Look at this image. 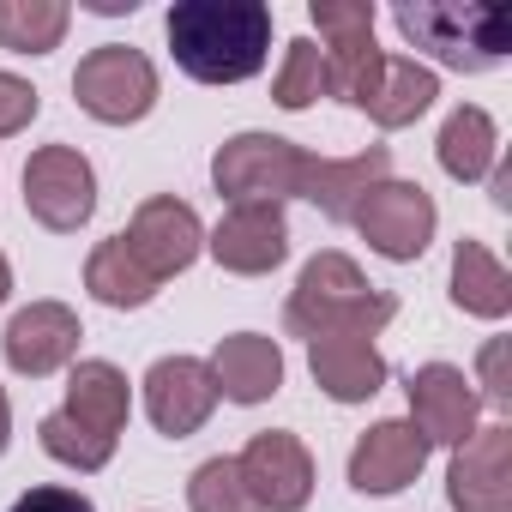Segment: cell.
I'll use <instances>...</instances> for the list:
<instances>
[{
	"label": "cell",
	"mask_w": 512,
	"mask_h": 512,
	"mask_svg": "<svg viewBox=\"0 0 512 512\" xmlns=\"http://www.w3.org/2000/svg\"><path fill=\"white\" fill-rule=\"evenodd\" d=\"M169 49L181 73L205 85H241L266 67L272 7L266 0H181L169 13Z\"/></svg>",
	"instance_id": "1"
},
{
	"label": "cell",
	"mask_w": 512,
	"mask_h": 512,
	"mask_svg": "<svg viewBox=\"0 0 512 512\" xmlns=\"http://www.w3.org/2000/svg\"><path fill=\"white\" fill-rule=\"evenodd\" d=\"M392 314H398V302L386 290H374L356 272V260H344V253H320V260H308L284 320H290L296 338H320V332H362V338H374Z\"/></svg>",
	"instance_id": "2"
},
{
	"label": "cell",
	"mask_w": 512,
	"mask_h": 512,
	"mask_svg": "<svg viewBox=\"0 0 512 512\" xmlns=\"http://www.w3.org/2000/svg\"><path fill=\"white\" fill-rule=\"evenodd\" d=\"M398 31L458 73H488L512 55V13L506 7H440V0H404Z\"/></svg>",
	"instance_id": "3"
},
{
	"label": "cell",
	"mask_w": 512,
	"mask_h": 512,
	"mask_svg": "<svg viewBox=\"0 0 512 512\" xmlns=\"http://www.w3.org/2000/svg\"><path fill=\"white\" fill-rule=\"evenodd\" d=\"M302 175H308V151L278 133H241L211 157V181L235 205H278L302 193Z\"/></svg>",
	"instance_id": "4"
},
{
	"label": "cell",
	"mask_w": 512,
	"mask_h": 512,
	"mask_svg": "<svg viewBox=\"0 0 512 512\" xmlns=\"http://www.w3.org/2000/svg\"><path fill=\"white\" fill-rule=\"evenodd\" d=\"M314 25L326 37V91L368 109L386 73V55L374 49V7L368 0H314Z\"/></svg>",
	"instance_id": "5"
},
{
	"label": "cell",
	"mask_w": 512,
	"mask_h": 512,
	"mask_svg": "<svg viewBox=\"0 0 512 512\" xmlns=\"http://www.w3.org/2000/svg\"><path fill=\"white\" fill-rule=\"evenodd\" d=\"M73 97H79L85 115H97L109 127H127V121L151 115V103H157V67L139 49H127V43H103V49H91L79 61Z\"/></svg>",
	"instance_id": "6"
},
{
	"label": "cell",
	"mask_w": 512,
	"mask_h": 512,
	"mask_svg": "<svg viewBox=\"0 0 512 512\" xmlns=\"http://www.w3.org/2000/svg\"><path fill=\"white\" fill-rule=\"evenodd\" d=\"M25 205L43 229L73 235L91 211H97V175L73 145H43L25 163Z\"/></svg>",
	"instance_id": "7"
},
{
	"label": "cell",
	"mask_w": 512,
	"mask_h": 512,
	"mask_svg": "<svg viewBox=\"0 0 512 512\" xmlns=\"http://www.w3.org/2000/svg\"><path fill=\"white\" fill-rule=\"evenodd\" d=\"M350 223L362 229V241L374 253H386V260H416L434 241V199L416 181H380V187L362 193Z\"/></svg>",
	"instance_id": "8"
},
{
	"label": "cell",
	"mask_w": 512,
	"mask_h": 512,
	"mask_svg": "<svg viewBox=\"0 0 512 512\" xmlns=\"http://www.w3.org/2000/svg\"><path fill=\"white\" fill-rule=\"evenodd\" d=\"M121 241H127V253L145 266V278L151 284H163V278H175V272H187L193 260H199V247H205V229H199V217H193V205H181V199H145L139 211H133V223L121 229Z\"/></svg>",
	"instance_id": "9"
},
{
	"label": "cell",
	"mask_w": 512,
	"mask_h": 512,
	"mask_svg": "<svg viewBox=\"0 0 512 512\" xmlns=\"http://www.w3.org/2000/svg\"><path fill=\"white\" fill-rule=\"evenodd\" d=\"M235 470H241V482H247V494H253L260 512H302L308 494H314V458H308V446L296 434H278V428L272 434H253L247 452L235 458Z\"/></svg>",
	"instance_id": "10"
},
{
	"label": "cell",
	"mask_w": 512,
	"mask_h": 512,
	"mask_svg": "<svg viewBox=\"0 0 512 512\" xmlns=\"http://www.w3.org/2000/svg\"><path fill=\"white\" fill-rule=\"evenodd\" d=\"M452 512H512V428H476L452 458Z\"/></svg>",
	"instance_id": "11"
},
{
	"label": "cell",
	"mask_w": 512,
	"mask_h": 512,
	"mask_svg": "<svg viewBox=\"0 0 512 512\" xmlns=\"http://www.w3.org/2000/svg\"><path fill=\"white\" fill-rule=\"evenodd\" d=\"M145 410L169 440H187L193 428H205V416L217 410V380L205 362L193 356H163L145 374Z\"/></svg>",
	"instance_id": "12"
},
{
	"label": "cell",
	"mask_w": 512,
	"mask_h": 512,
	"mask_svg": "<svg viewBox=\"0 0 512 512\" xmlns=\"http://www.w3.org/2000/svg\"><path fill=\"white\" fill-rule=\"evenodd\" d=\"M410 428L428 446H464L476 434V392L458 368L428 362L410 374Z\"/></svg>",
	"instance_id": "13"
},
{
	"label": "cell",
	"mask_w": 512,
	"mask_h": 512,
	"mask_svg": "<svg viewBox=\"0 0 512 512\" xmlns=\"http://www.w3.org/2000/svg\"><path fill=\"white\" fill-rule=\"evenodd\" d=\"M211 253L223 272L260 278L290 253V229H284V205H235L217 229H211Z\"/></svg>",
	"instance_id": "14"
},
{
	"label": "cell",
	"mask_w": 512,
	"mask_h": 512,
	"mask_svg": "<svg viewBox=\"0 0 512 512\" xmlns=\"http://www.w3.org/2000/svg\"><path fill=\"white\" fill-rule=\"evenodd\" d=\"M422 464H428V440L410 422H380L356 440L350 482H356V494H398L422 476Z\"/></svg>",
	"instance_id": "15"
},
{
	"label": "cell",
	"mask_w": 512,
	"mask_h": 512,
	"mask_svg": "<svg viewBox=\"0 0 512 512\" xmlns=\"http://www.w3.org/2000/svg\"><path fill=\"white\" fill-rule=\"evenodd\" d=\"M73 350H79V314L61 308V302H31V308L13 314V326H7V362H13L19 374H31V380L67 368Z\"/></svg>",
	"instance_id": "16"
},
{
	"label": "cell",
	"mask_w": 512,
	"mask_h": 512,
	"mask_svg": "<svg viewBox=\"0 0 512 512\" xmlns=\"http://www.w3.org/2000/svg\"><path fill=\"white\" fill-rule=\"evenodd\" d=\"M308 368L320 380V392H332L338 404H362L386 386V362L374 350V338L362 332H320L308 338Z\"/></svg>",
	"instance_id": "17"
},
{
	"label": "cell",
	"mask_w": 512,
	"mask_h": 512,
	"mask_svg": "<svg viewBox=\"0 0 512 512\" xmlns=\"http://www.w3.org/2000/svg\"><path fill=\"white\" fill-rule=\"evenodd\" d=\"M205 368H211V380H217V398H229V404H266V398L284 386V356H278V344L260 338V332L223 338Z\"/></svg>",
	"instance_id": "18"
},
{
	"label": "cell",
	"mask_w": 512,
	"mask_h": 512,
	"mask_svg": "<svg viewBox=\"0 0 512 512\" xmlns=\"http://www.w3.org/2000/svg\"><path fill=\"white\" fill-rule=\"evenodd\" d=\"M392 169V151L386 145H368L356 157H308V175H302V199H314L332 223H350V211L362 205L368 187H380Z\"/></svg>",
	"instance_id": "19"
},
{
	"label": "cell",
	"mask_w": 512,
	"mask_h": 512,
	"mask_svg": "<svg viewBox=\"0 0 512 512\" xmlns=\"http://www.w3.org/2000/svg\"><path fill=\"white\" fill-rule=\"evenodd\" d=\"M79 428L115 440L127 428V374L115 362H79L67 380V404H61Z\"/></svg>",
	"instance_id": "20"
},
{
	"label": "cell",
	"mask_w": 512,
	"mask_h": 512,
	"mask_svg": "<svg viewBox=\"0 0 512 512\" xmlns=\"http://www.w3.org/2000/svg\"><path fill=\"white\" fill-rule=\"evenodd\" d=\"M452 302L482 320H500L512 308V278L482 241H458V253H452Z\"/></svg>",
	"instance_id": "21"
},
{
	"label": "cell",
	"mask_w": 512,
	"mask_h": 512,
	"mask_svg": "<svg viewBox=\"0 0 512 512\" xmlns=\"http://www.w3.org/2000/svg\"><path fill=\"white\" fill-rule=\"evenodd\" d=\"M500 157V139H494V121L482 109H458L446 127H440V169L452 181H482Z\"/></svg>",
	"instance_id": "22"
},
{
	"label": "cell",
	"mask_w": 512,
	"mask_h": 512,
	"mask_svg": "<svg viewBox=\"0 0 512 512\" xmlns=\"http://www.w3.org/2000/svg\"><path fill=\"white\" fill-rule=\"evenodd\" d=\"M85 290L97 296V302H109V308H145L151 296H157V284L145 278V266L127 253V241L115 235V241H103L97 253H91V266H85Z\"/></svg>",
	"instance_id": "23"
},
{
	"label": "cell",
	"mask_w": 512,
	"mask_h": 512,
	"mask_svg": "<svg viewBox=\"0 0 512 512\" xmlns=\"http://www.w3.org/2000/svg\"><path fill=\"white\" fill-rule=\"evenodd\" d=\"M67 37L61 0H0V49L13 55H49Z\"/></svg>",
	"instance_id": "24"
},
{
	"label": "cell",
	"mask_w": 512,
	"mask_h": 512,
	"mask_svg": "<svg viewBox=\"0 0 512 512\" xmlns=\"http://www.w3.org/2000/svg\"><path fill=\"white\" fill-rule=\"evenodd\" d=\"M434 97H440V79H434L428 67H416V61H386V73H380V91H374L368 115H374L380 127H410Z\"/></svg>",
	"instance_id": "25"
},
{
	"label": "cell",
	"mask_w": 512,
	"mask_h": 512,
	"mask_svg": "<svg viewBox=\"0 0 512 512\" xmlns=\"http://www.w3.org/2000/svg\"><path fill=\"white\" fill-rule=\"evenodd\" d=\"M187 506L193 512H260L253 494H247V482H241V470H235V458L199 464L193 482H187Z\"/></svg>",
	"instance_id": "26"
},
{
	"label": "cell",
	"mask_w": 512,
	"mask_h": 512,
	"mask_svg": "<svg viewBox=\"0 0 512 512\" xmlns=\"http://www.w3.org/2000/svg\"><path fill=\"white\" fill-rule=\"evenodd\" d=\"M43 452L61 458V464H73V470H103L115 458V440H103V434L79 428L67 410H55V416H43Z\"/></svg>",
	"instance_id": "27"
},
{
	"label": "cell",
	"mask_w": 512,
	"mask_h": 512,
	"mask_svg": "<svg viewBox=\"0 0 512 512\" xmlns=\"http://www.w3.org/2000/svg\"><path fill=\"white\" fill-rule=\"evenodd\" d=\"M320 91H326V49H320L314 37H296L290 55H284V73H278V85H272V97H278L284 109H308Z\"/></svg>",
	"instance_id": "28"
},
{
	"label": "cell",
	"mask_w": 512,
	"mask_h": 512,
	"mask_svg": "<svg viewBox=\"0 0 512 512\" xmlns=\"http://www.w3.org/2000/svg\"><path fill=\"white\" fill-rule=\"evenodd\" d=\"M37 91L19 79V73H0V139H7V133H19V127H31L37 121Z\"/></svg>",
	"instance_id": "29"
},
{
	"label": "cell",
	"mask_w": 512,
	"mask_h": 512,
	"mask_svg": "<svg viewBox=\"0 0 512 512\" xmlns=\"http://www.w3.org/2000/svg\"><path fill=\"white\" fill-rule=\"evenodd\" d=\"M13 512H97L79 488H31L13 500Z\"/></svg>",
	"instance_id": "30"
},
{
	"label": "cell",
	"mask_w": 512,
	"mask_h": 512,
	"mask_svg": "<svg viewBox=\"0 0 512 512\" xmlns=\"http://www.w3.org/2000/svg\"><path fill=\"white\" fill-rule=\"evenodd\" d=\"M482 380H488V398L506 410V404H512V386H506V344H500V338L482 350Z\"/></svg>",
	"instance_id": "31"
},
{
	"label": "cell",
	"mask_w": 512,
	"mask_h": 512,
	"mask_svg": "<svg viewBox=\"0 0 512 512\" xmlns=\"http://www.w3.org/2000/svg\"><path fill=\"white\" fill-rule=\"evenodd\" d=\"M494 205H500V211L512 205V169H506V163L494 169Z\"/></svg>",
	"instance_id": "32"
},
{
	"label": "cell",
	"mask_w": 512,
	"mask_h": 512,
	"mask_svg": "<svg viewBox=\"0 0 512 512\" xmlns=\"http://www.w3.org/2000/svg\"><path fill=\"white\" fill-rule=\"evenodd\" d=\"M91 13H133V0H85Z\"/></svg>",
	"instance_id": "33"
},
{
	"label": "cell",
	"mask_w": 512,
	"mask_h": 512,
	"mask_svg": "<svg viewBox=\"0 0 512 512\" xmlns=\"http://www.w3.org/2000/svg\"><path fill=\"white\" fill-rule=\"evenodd\" d=\"M7 434H13V410H7V392H0V452H7Z\"/></svg>",
	"instance_id": "34"
},
{
	"label": "cell",
	"mask_w": 512,
	"mask_h": 512,
	"mask_svg": "<svg viewBox=\"0 0 512 512\" xmlns=\"http://www.w3.org/2000/svg\"><path fill=\"white\" fill-rule=\"evenodd\" d=\"M7 290H13V266L0 260V302H7Z\"/></svg>",
	"instance_id": "35"
}]
</instances>
